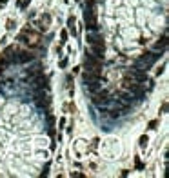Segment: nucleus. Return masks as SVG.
I'll return each mask as SVG.
<instances>
[{
  "label": "nucleus",
  "instance_id": "nucleus-14",
  "mask_svg": "<svg viewBox=\"0 0 169 178\" xmlns=\"http://www.w3.org/2000/svg\"><path fill=\"white\" fill-rule=\"evenodd\" d=\"M45 122H47V125L51 127V125H55V122H56V116H55V114H49V113H47V118H45Z\"/></svg>",
  "mask_w": 169,
  "mask_h": 178
},
{
  "label": "nucleus",
  "instance_id": "nucleus-2",
  "mask_svg": "<svg viewBox=\"0 0 169 178\" xmlns=\"http://www.w3.org/2000/svg\"><path fill=\"white\" fill-rule=\"evenodd\" d=\"M102 60L100 58H96L93 53H89L87 49H85V56H84V69L85 71H93V69H102Z\"/></svg>",
  "mask_w": 169,
  "mask_h": 178
},
{
  "label": "nucleus",
  "instance_id": "nucleus-3",
  "mask_svg": "<svg viewBox=\"0 0 169 178\" xmlns=\"http://www.w3.org/2000/svg\"><path fill=\"white\" fill-rule=\"evenodd\" d=\"M37 58V55L31 51V49H24V47H16V64H27V62H33Z\"/></svg>",
  "mask_w": 169,
  "mask_h": 178
},
{
  "label": "nucleus",
  "instance_id": "nucleus-10",
  "mask_svg": "<svg viewBox=\"0 0 169 178\" xmlns=\"http://www.w3.org/2000/svg\"><path fill=\"white\" fill-rule=\"evenodd\" d=\"M147 142H149V136L147 135H142L140 138H138V145L144 149V147H147Z\"/></svg>",
  "mask_w": 169,
  "mask_h": 178
},
{
  "label": "nucleus",
  "instance_id": "nucleus-29",
  "mask_svg": "<svg viewBox=\"0 0 169 178\" xmlns=\"http://www.w3.org/2000/svg\"><path fill=\"white\" fill-rule=\"evenodd\" d=\"M64 2H66V4H69V0H64Z\"/></svg>",
  "mask_w": 169,
  "mask_h": 178
},
{
  "label": "nucleus",
  "instance_id": "nucleus-13",
  "mask_svg": "<svg viewBox=\"0 0 169 178\" xmlns=\"http://www.w3.org/2000/svg\"><path fill=\"white\" fill-rule=\"evenodd\" d=\"M135 164H136V169L138 171H142V169H145V164L140 160V156H135Z\"/></svg>",
  "mask_w": 169,
  "mask_h": 178
},
{
  "label": "nucleus",
  "instance_id": "nucleus-22",
  "mask_svg": "<svg viewBox=\"0 0 169 178\" xmlns=\"http://www.w3.org/2000/svg\"><path fill=\"white\" fill-rule=\"evenodd\" d=\"M66 131H67V135H73V122H71L67 127H66Z\"/></svg>",
  "mask_w": 169,
  "mask_h": 178
},
{
  "label": "nucleus",
  "instance_id": "nucleus-24",
  "mask_svg": "<svg viewBox=\"0 0 169 178\" xmlns=\"http://www.w3.org/2000/svg\"><path fill=\"white\" fill-rule=\"evenodd\" d=\"M164 69H166V66H162V67H158V69H156V76H160V74L164 73Z\"/></svg>",
  "mask_w": 169,
  "mask_h": 178
},
{
  "label": "nucleus",
  "instance_id": "nucleus-17",
  "mask_svg": "<svg viewBox=\"0 0 169 178\" xmlns=\"http://www.w3.org/2000/svg\"><path fill=\"white\" fill-rule=\"evenodd\" d=\"M67 125V120H66V116H62L60 120H58V129H64Z\"/></svg>",
  "mask_w": 169,
  "mask_h": 178
},
{
  "label": "nucleus",
  "instance_id": "nucleus-11",
  "mask_svg": "<svg viewBox=\"0 0 169 178\" xmlns=\"http://www.w3.org/2000/svg\"><path fill=\"white\" fill-rule=\"evenodd\" d=\"M158 118H153V120H149V124H147V129H151V131H155L156 127H158Z\"/></svg>",
  "mask_w": 169,
  "mask_h": 178
},
{
  "label": "nucleus",
  "instance_id": "nucleus-26",
  "mask_svg": "<svg viewBox=\"0 0 169 178\" xmlns=\"http://www.w3.org/2000/svg\"><path fill=\"white\" fill-rule=\"evenodd\" d=\"M35 16H37V11H31V13H29V16H27V20H31V18H35Z\"/></svg>",
  "mask_w": 169,
  "mask_h": 178
},
{
  "label": "nucleus",
  "instance_id": "nucleus-27",
  "mask_svg": "<svg viewBox=\"0 0 169 178\" xmlns=\"http://www.w3.org/2000/svg\"><path fill=\"white\" fill-rule=\"evenodd\" d=\"M138 44H140V45H145V38L140 36V38H138Z\"/></svg>",
  "mask_w": 169,
  "mask_h": 178
},
{
  "label": "nucleus",
  "instance_id": "nucleus-1",
  "mask_svg": "<svg viewBox=\"0 0 169 178\" xmlns=\"http://www.w3.org/2000/svg\"><path fill=\"white\" fill-rule=\"evenodd\" d=\"M16 40L22 45H26L27 49H31V51H40L42 49V33L37 31L35 27H31L29 22H27L26 27H22V31L18 33Z\"/></svg>",
  "mask_w": 169,
  "mask_h": 178
},
{
  "label": "nucleus",
  "instance_id": "nucleus-30",
  "mask_svg": "<svg viewBox=\"0 0 169 178\" xmlns=\"http://www.w3.org/2000/svg\"><path fill=\"white\" fill-rule=\"evenodd\" d=\"M75 2H77V4H80V0H75Z\"/></svg>",
  "mask_w": 169,
  "mask_h": 178
},
{
  "label": "nucleus",
  "instance_id": "nucleus-16",
  "mask_svg": "<svg viewBox=\"0 0 169 178\" xmlns=\"http://www.w3.org/2000/svg\"><path fill=\"white\" fill-rule=\"evenodd\" d=\"M158 113H160V114H166V113H167V100L162 102V106H160V109H158Z\"/></svg>",
  "mask_w": 169,
  "mask_h": 178
},
{
  "label": "nucleus",
  "instance_id": "nucleus-20",
  "mask_svg": "<svg viewBox=\"0 0 169 178\" xmlns=\"http://www.w3.org/2000/svg\"><path fill=\"white\" fill-rule=\"evenodd\" d=\"M29 4H31V0H22L20 7H22V9H27V7H29Z\"/></svg>",
  "mask_w": 169,
  "mask_h": 178
},
{
  "label": "nucleus",
  "instance_id": "nucleus-9",
  "mask_svg": "<svg viewBox=\"0 0 169 178\" xmlns=\"http://www.w3.org/2000/svg\"><path fill=\"white\" fill-rule=\"evenodd\" d=\"M67 66H69V56H64L58 60V69H66Z\"/></svg>",
  "mask_w": 169,
  "mask_h": 178
},
{
  "label": "nucleus",
  "instance_id": "nucleus-21",
  "mask_svg": "<svg viewBox=\"0 0 169 178\" xmlns=\"http://www.w3.org/2000/svg\"><path fill=\"white\" fill-rule=\"evenodd\" d=\"M98 147V138H93V142H91V151H95Z\"/></svg>",
  "mask_w": 169,
  "mask_h": 178
},
{
  "label": "nucleus",
  "instance_id": "nucleus-15",
  "mask_svg": "<svg viewBox=\"0 0 169 178\" xmlns=\"http://www.w3.org/2000/svg\"><path fill=\"white\" fill-rule=\"evenodd\" d=\"M64 111H69V113H75V111H77V106H75V102H69L67 106H64Z\"/></svg>",
  "mask_w": 169,
  "mask_h": 178
},
{
  "label": "nucleus",
  "instance_id": "nucleus-18",
  "mask_svg": "<svg viewBox=\"0 0 169 178\" xmlns=\"http://www.w3.org/2000/svg\"><path fill=\"white\" fill-rule=\"evenodd\" d=\"M47 135H49L51 138H55V136H56V129H55V125H51V127L47 129Z\"/></svg>",
  "mask_w": 169,
  "mask_h": 178
},
{
  "label": "nucleus",
  "instance_id": "nucleus-23",
  "mask_svg": "<svg viewBox=\"0 0 169 178\" xmlns=\"http://www.w3.org/2000/svg\"><path fill=\"white\" fill-rule=\"evenodd\" d=\"M71 176H75V178H84L85 175H84V173H71Z\"/></svg>",
  "mask_w": 169,
  "mask_h": 178
},
{
  "label": "nucleus",
  "instance_id": "nucleus-4",
  "mask_svg": "<svg viewBox=\"0 0 169 178\" xmlns=\"http://www.w3.org/2000/svg\"><path fill=\"white\" fill-rule=\"evenodd\" d=\"M166 49H167V33H164V35H162L156 42H155V44H153V51L166 53Z\"/></svg>",
  "mask_w": 169,
  "mask_h": 178
},
{
  "label": "nucleus",
  "instance_id": "nucleus-28",
  "mask_svg": "<svg viewBox=\"0 0 169 178\" xmlns=\"http://www.w3.org/2000/svg\"><path fill=\"white\" fill-rule=\"evenodd\" d=\"M7 2H9V0H0V9H2V7H5V5H7Z\"/></svg>",
  "mask_w": 169,
  "mask_h": 178
},
{
  "label": "nucleus",
  "instance_id": "nucleus-8",
  "mask_svg": "<svg viewBox=\"0 0 169 178\" xmlns=\"http://www.w3.org/2000/svg\"><path fill=\"white\" fill-rule=\"evenodd\" d=\"M67 40H69V33H67V29H62V31H60V45H66Z\"/></svg>",
  "mask_w": 169,
  "mask_h": 178
},
{
  "label": "nucleus",
  "instance_id": "nucleus-6",
  "mask_svg": "<svg viewBox=\"0 0 169 178\" xmlns=\"http://www.w3.org/2000/svg\"><path fill=\"white\" fill-rule=\"evenodd\" d=\"M84 85H85V89H87L91 95H95V93L102 87V84H100V82H87V84H84Z\"/></svg>",
  "mask_w": 169,
  "mask_h": 178
},
{
  "label": "nucleus",
  "instance_id": "nucleus-5",
  "mask_svg": "<svg viewBox=\"0 0 169 178\" xmlns=\"http://www.w3.org/2000/svg\"><path fill=\"white\" fill-rule=\"evenodd\" d=\"M67 33L71 36H77L78 35V31H77V18H75V15H71L69 18H67Z\"/></svg>",
  "mask_w": 169,
  "mask_h": 178
},
{
  "label": "nucleus",
  "instance_id": "nucleus-7",
  "mask_svg": "<svg viewBox=\"0 0 169 178\" xmlns=\"http://www.w3.org/2000/svg\"><path fill=\"white\" fill-rule=\"evenodd\" d=\"M38 20L42 22L44 26H47V27H49V26H51V20H53V18H51V15H49V13H42Z\"/></svg>",
  "mask_w": 169,
  "mask_h": 178
},
{
  "label": "nucleus",
  "instance_id": "nucleus-25",
  "mask_svg": "<svg viewBox=\"0 0 169 178\" xmlns=\"http://www.w3.org/2000/svg\"><path fill=\"white\" fill-rule=\"evenodd\" d=\"M80 69H82L80 66H77V67H73V74H78V73H80Z\"/></svg>",
  "mask_w": 169,
  "mask_h": 178
},
{
  "label": "nucleus",
  "instance_id": "nucleus-19",
  "mask_svg": "<svg viewBox=\"0 0 169 178\" xmlns=\"http://www.w3.org/2000/svg\"><path fill=\"white\" fill-rule=\"evenodd\" d=\"M49 167H51V164L47 162V164H45V167H44V171L40 173V176H47V175H49Z\"/></svg>",
  "mask_w": 169,
  "mask_h": 178
},
{
  "label": "nucleus",
  "instance_id": "nucleus-12",
  "mask_svg": "<svg viewBox=\"0 0 169 178\" xmlns=\"http://www.w3.org/2000/svg\"><path fill=\"white\" fill-rule=\"evenodd\" d=\"M15 26H16V22H15L13 18H7V22H5V29H7V31H13Z\"/></svg>",
  "mask_w": 169,
  "mask_h": 178
}]
</instances>
